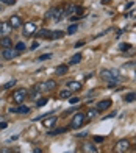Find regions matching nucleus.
I'll return each instance as SVG.
<instances>
[{
	"label": "nucleus",
	"mask_w": 136,
	"mask_h": 153,
	"mask_svg": "<svg viewBox=\"0 0 136 153\" xmlns=\"http://www.w3.org/2000/svg\"><path fill=\"white\" fill-rule=\"evenodd\" d=\"M10 25H11V28L13 30H16V28H19V27H22V19H20L19 16H11L10 17V22H8Z\"/></svg>",
	"instance_id": "8"
},
{
	"label": "nucleus",
	"mask_w": 136,
	"mask_h": 153,
	"mask_svg": "<svg viewBox=\"0 0 136 153\" xmlns=\"http://www.w3.org/2000/svg\"><path fill=\"white\" fill-rule=\"evenodd\" d=\"M63 10H64V14L66 16H72V14H77L78 16H83L81 13H83V8H81L80 5H75V3H72V2H69V3H66L64 6H63Z\"/></svg>",
	"instance_id": "1"
},
{
	"label": "nucleus",
	"mask_w": 136,
	"mask_h": 153,
	"mask_svg": "<svg viewBox=\"0 0 136 153\" xmlns=\"http://www.w3.org/2000/svg\"><path fill=\"white\" fill-rule=\"evenodd\" d=\"M36 31V25L33 22H27L24 27V36H31L33 33Z\"/></svg>",
	"instance_id": "9"
},
{
	"label": "nucleus",
	"mask_w": 136,
	"mask_h": 153,
	"mask_svg": "<svg viewBox=\"0 0 136 153\" xmlns=\"http://www.w3.org/2000/svg\"><path fill=\"white\" fill-rule=\"evenodd\" d=\"M10 113L27 114V113H30V108H28V106H24V105H20V106H17V108H10Z\"/></svg>",
	"instance_id": "12"
},
{
	"label": "nucleus",
	"mask_w": 136,
	"mask_h": 153,
	"mask_svg": "<svg viewBox=\"0 0 136 153\" xmlns=\"http://www.w3.org/2000/svg\"><path fill=\"white\" fill-rule=\"evenodd\" d=\"M111 100L110 99H105V100H102V102H99L97 103V111H99V113H102V111H106L108 108H110L111 106Z\"/></svg>",
	"instance_id": "10"
},
{
	"label": "nucleus",
	"mask_w": 136,
	"mask_h": 153,
	"mask_svg": "<svg viewBox=\"0 0 136 153\" xmlns=\"http://www.w3.org/2000/svg\"><path fill=\"white\" fill-rule=\"evenodd\" d=\"M110 2H111V0H102V3H103V5H108Z\"/></svg>",
	"instance_id": "46"
},
{
	"label": "nucleus",
	"mask_w": 136,
	"mask_h": 153,
	"mask_svg": "<svg viewBox=\"0 0 136 153\" xmlns=\"http://www.w3.org/2000/svg\"><path fill=\"white\" fill-rule=\"evenodd\" d=\"M13 45V39L8 38V36H3L2 39H0V47L2 48H11Z\"/></svg>",
	"instance_id": "13"
},
{
	"label": "nucleus",
	"mask_w": 136,
	"mask_h": 153,
	"mask_svg": "<svg viewBox=\"0 0 136 153\" xmlns=\"http://www.w3.org/2000/svg\"><path fill=\"white\" fill-rule=\"evenodd\" d=\"M120 50H128V48H132V45L130 44H120Z\"/></svg>",
	"instance_id": "37"
},
{
	"label": "nucleus",
	"mask_w": 136,
	"mask_h": 153,
	"mask_svg": "<svg viewBox=\"0 0 136 153\" xmlns=\"http://www.w3.org/2000/svg\"><path fill=\"white\" fill-rule=\"evenodd\" d=\"M16 83H17L16 80H10L8 83H5V85H3L2 88H0V89H2V91H6V89H10V88H13V86H14Z\"/></svg>",
	"instance_id": "24"
},
{
	"label": "nucleus",
	"mask_w": 136,
	"mask_h": 153,
	"mask_svg": "<svg viewBox=\"0 0 136 153\" xmlns=\"http://www.w3.org/2000/svg\"><path fill=\"white\" fill-rule=\"evenodd\" d=\"M135 76H136V72H135Z\"/></svg>",
	"instance_id": "49"
},
{
	"label": "nucleus",
	"mask_w": 136,
	"mask_h": 153,
	"mask_svg": "<svg viewBox=\"0 0 136 153\" xmlns=\"http://www.w3.org/2000/svg\"><path fill=\"white\" fill-rule=\"evenodd\" d=\"M132 6H133V2H128V3H127V5H125V8H127V10H128V8H132Z\"/></svg>",
	"instance_id": "42"
},
{
	"label": "nucleus",
	"mask_w": 136,
	"mask_h": 153,
	"mask_svg": "<svg viewBox=\"0 0 136 153\" xmlns=\"http://www.w3.org/2000/svg\"><path fill=\"white\" fill-rule=\"evenodd\" d=\"M16 50H17L19 53L22 52V50H25V44H24V42H17V44H16Z\"/></svg>",
	"instance_id": "32"
},
{
	"label": "nucleus",
	"mask_w": 136,
	"mask_h": 153,
	"mask_svg": "<svg viewBox=\"0 0 136 153\" xmlns=\"http://www.w3.org/2000/svg\"><path fill=\"white\" fill-rule=\"evenodd\" d=\"M17 139H19V136H17V134H14V136H11V137L8 139V142H14V141H17Z\"/></svg>",
	"instance_id": "39"
},
{
	"label": "nucleus",
	"mask_w": 136,
	"mask_h": 153,
	"mask_svg": "<svg viewBox=\"0 0 136 153\" xmlns=\"http://www.w3.org/2000/svg\"><path fill=\"white\" fill-rule=\"evenodd\" d=\"M28 97V91L27 89H16L13 92V102L17 105H22V102H25V99Z\"/></svg>",
	"instance_id": "4"
},
{
	"label": "nucleus",
	"mask_w": 136,
	"mask_h": 153,
	"mask_svg": "<svg viewBox=\"0 0 136 153\" xmlns=\"http://www.w3.org/2000/svg\"><path fill=\"white\" fill-rule=\"evenodd\" d=\"M135 145H136V139H135Z\"/></svg>",
	"instance_id": "48"
},
{
	"label": "nucleus",
	"mask_w": 136,
	"mask_h": 153,
	"mask_svg": "<svg viewBox=\"0 0 136 153\" xmlns=\"http://www.w3.org/2000/svg\"><path fill=\"white\" fill-rule=\"evenodd\" d=\"M63 36H64V33H63V31H59V30H56V31H52V34H50V41L61 39Z\"/></svg>",
	"instance_id": "19"
},
{
	"label": "nucleus",
	"mask_w": 136,
	"mask_h": 153,
	"mask_svg": "<svg viewBox=\"0 0 136 153\" xmlns=\"http://www.w3.org/2000/svg\"><path fill=\"white\" fill-rule=\"evenodd\" d=\"M6 128H8V123H6V122L0 123V130H6Z\"/></svg>",
	"instance_id": "40"
},
{
	"label": "nucleus",
	"mask_w": 136,
	"mask_h": 153,
	"mask_svg": "<svg viewBox=\"0 0 136 153\" xmlns=\"http://www.w3.org/2000/svg\"><path fill=\"white\" fill-rule=\"evenodd\" d=\"M50 34H52V31L42 28V30H39V31L36 33V36H38V38H47V39H50Z\"/></svg>",
	"instance_id": "18"
},
{
	"label": "nucleus",
	"mask_w": 136,
	"mask_h": 153,
	"mask_svg": "<svg viewBox=\"0 0 136 153\" xmlns=\"http://www.w3.org/2000/svg\"><path fill=\"white\" fill-rule=\"evenodd\" d=\"M64 17V10L63 8H58V11H56V16H55V20L56 22H59L61 19Z\"/></svg>",
	"instance_id": "26"
},
{
	"label": "nucleus",
	"mask_w": 136,
	"mask_h": 153,
	"mask_svg": "<svg viewBox=\"0 0 136 153\" xmlns=\"http://www.w3.org/2000/svg\"><path fill=\"white\" fill-rule=\"evenodd\" d=\"M117 81H119V80H113V81H110V83H108V89L116 88V86H117Z\"/></svg>",
	"instance_id": "34"
},
{
	"label": "nucleus",
	"mask_w": 136,
	"mask_h": 153,
	"mask_svg": "<svg viewBox=\"0 0 136 153\" xmlns=\"http://www.w3.org/2000/svg\"><path fill=\"white\" fill-rule=\"evenodd\" d=\"M35 89H38L39 92L53 91V89H56V81L55 80H47V81H42V83H38V85L35 86Z\"/></svg>",
	"instance_id": "3"
},
{
	"label": "nucleus",
	"mask_w": 136,
	"mask_h": 153,
	"mask_svg": "<svg viewBox=\"0 0 136 153\" xmlns=\"http://www.w3.org/2000/svg\"><path fill=\"white\" fill-rule=\"evenodd\" d=\"M85 122H86V116H85V113H75V114H74V117H72V122H71V128L78 130V128L83 127V123H85Z\"/></svg>",
	"instance_id": "2"
},
{
	"label": "nucleus",
	"mask_w": 136,
	"mask_h": 153,
	"mask_svg": "<svg viewBox=\"0 0 136 153\" xmlns=\"http://www.w3.org/2000/svg\"><path fill=\"white\" fill-rule=\"evenodd\" d=\"M33 153H42V150H41V149H35V150H33Z\"/></svg>",
	"instance_id": "44"
},
{
	"label": "nucleus",
	"mask_w": 136,
	"mask_h": 153,
	"mask_svg": "<svg viewBox=\"0 0 136 153\" xmlns=\"http://www.w3.org/2000/svg\"><path fill=\"white\" fill-rule=\"evenodd\" d=\"M2 10H3V8H2V5H0V13H2Z\"/></svg>",
	"instance_id": "47"
},
{
	"label": "nucleus",
	"mask_w": 136,
	"mask_h": 153,
	"mask_svg": "<svg viewBox=\"0 0 136 153\" xmlns=\"http://www.w3.org/2000/svg\"><path fill=\"white\" fill-rule=\"evenodd\" d=\"M42 123H44V127H45V128H52V127H55V123H56V117H55V116L47 117V119H45Z\"/></svg>",
	"instance_id": "15"
},
{
	"label": "nucleus",
	"mask_w": 136,
	"mask_h": 153,
	"mask_svg": "<svg viewBox=\"0 0 136 153\" xmlns=\"http://www.w3.org/2000/svg\"><path fill=\"white\" fill-rule=\"evenodd\" d=\"M67 69H69V66H66V64H63V66H58L56 67V75H64L66 72H67Z\"/></svg>",
	"instance_id": "21"
},
{
	"label": "nucleus",
	"mask_w": 136,
	"mask_h": 153,
	"mask_svg": "<svg viewBox=\"0 0 136 153\" xmlns=\"http://www.w3.org/2000/svg\"><path fill=\"white\" fill-rule=\"evenodd\" d=\"M100 78L108 81V83L113 81V80H117V78H114V75H113V72L110 71V69H103V71H100Z\"/></svg>",
	"instance_id": "7"
},
{
	"label": "nucleus",
	"mask_w": 136,
	"mask_h": 153,
	"mask_svg": "<svg viewBox=\"0 0 136 153\" xmlns=\"http://www.w3.org/2000/svg\"><path fill=\"white\" fill-rule=\"evenodd\" d=\"M52 58V53H45V55H41L39 61H45V59H50Z\"/></svg>",
	"instance_id": "33"
},
{
	"label": "nucleus",
	"mask_w": 136,
	"mask_h": 153,
	"mask_svg": "<svg viewBox=\"0 0 136 153\" xmlns=\"http://www.w3.org/2000/svg\"><path fill=\"white\" fill-rule=\"evenodd\" d=\"M97 113H99L97 109H89V111H88V116H86V120L89 122V120L94 119V117H97Z\"/></svg>",
	"instance_id": "22"
},
{
	"label": "nucleus",
	"mask_w": 136,
	"mask_h": 153,
	"mask_svg": "<svg viewBox=\"0 0 136 153\" xmlns=\"http://www.w3.org/2000/svg\"><path fill=\"white\" fill-rule=\"evenodd\" d=\"M71 94H72L71 89H64V91L59 92V97H61V99H71Z\"/></svg>",
	"instance_id": "25"
},
{
	"label": "nucleus",
	"mask_w": 136,
	"mask_h": 153,
	"mask_svg": "<svg viewBox=\"0 0 136 153\" xmlns=\"http://www.w3.org/2000/svg\"><path fill=\"white\" fill-rule=\"evenodd\" d=\"M124 102H125V103H133V102H136V92H128V94H125Z\"/></svg>",
	"instance_id": "17"
},
{
	"label": "nucleus",
	"mask_w": 136,
	"mask_h": 153,
	"mask_svg": "<svg viewBox=\"0 0 136 153\" xmlns=\"http://www.w3.org/2000/svg\"><path fill=\"white\" fill-rule=\"evenodd\" d=\"M36 47H38V42H33V44H31V48H33V50H35Z\"/></svg>",
	"instance_id": "45"
},
{
	"label": "nucleus",
	"mask_w": 136,
	"mask_h": 153,
	"mask_svg": "<svg viewBox=\"0 0 136 153\" xmlns=\"http://www.w3.org/2000/svg\"><path fill=\"white\" fill-rule=\"evenodd\" d=\"M69 128H58V130H53V131H49L50 136H55V134H59V133H66Z\"/></svg>",
	"instance_id": "27"
},
{
	"label": "nucleus",
	"mask_w": 136,
	"mask_h": 153,
	"mask_svg": "<svg viewBox=\"0 0 136 153\" xmlns=\"http://www.w3.org/2000/svg\"><path fill=\"white\" fill-rule=\"evenodd\" d=\"M0 67H2V64H0Z\"/></svg>",
	"instance_id": "50"
},
{
	"label": "nucleus",
	"mask_w": 136,
	"mask_h": 153,
	"mask_svg": "<svg viewBox=\"0 0 136 153\" xmlns=\"http://www.w3.org/2000/svg\"><path fill=\"white\" fill-rule=\"evenodd\" d=\"M30 97H31V99H35V100H38V97H39V91H38V89H33V91L30 92Z\"/></svg>",
	"instance_id": "31"
},
{
	"label": "nucleus",
	"mask_w": 136,
	"mask_h": 153,
	"mask_svg": "<svg viewBox=\"0 0 136 153\" xmlns=\"http://www.w3.org/2000/svg\"><path fill=\"white\" fill-rule=\"evenodd\" d=\"M11 25L8 22H0V36H8V33L11 31Z\"/></svg>",
	"instance_id": "11"
},
{
	"label": "nucleus",
	"mask_w": 136,
	"mask_h": 153,
	"mask_svg": "<svg viewBox=\"0 0 136 153\" xmlns=\"http://www.w3.org/2000/svg\"><path fill=\"white\" fill-rule=\"evenodd\" d=\"M78 102H80L78 97H71V99H69V103H71V105H77Z\"/></svg>",
	"instance_id": "35"
},
{
	"label": "nucleus",
	"mask_w": 136,
	"mask_h": 153,
	"mask_svg": "<svg viewBox=\"0 0 136 153\" xmlns=\"http://www.w3.org/2000/svg\"><path fill=\"white\" fill-rule=\"evenodd\" d=\"M83 44H85V41H80V42H77V44H75V47L78 48V47H81V45H83Z\"/></svg>",
	"instance_id": "41"
},
{
	"label": "nucleus",
	"mask_w": 136,
	"mask_h": 153,
	"mask_svg": "<svg viewBox=\"0 0 136 153\" xmlns=\"http://www.w3.org/2000/svg\"><path fill=\"white\" fill-rule=\"evenodd\" d=\"M92 139H94V142H96V144H99V142L102 144V142L105 141V136H99V134H96V136H94Z\"/></svg>",
	"instance_id": "30"
},
{
	"label": "nucleus",
	"mask_w": 136,
	"mask_h": 153,
	"mask_svg": "<svg viewBox=\"0 0 136 153\" xmlns=\"http://www.w3.org/2000/svg\"><path fill=\"white\" fill-rule=\"evenodd\" d=\"M56 11H58V8H50L49 11L45 13V19H55Z\"/></svg>",
	"instance_id": "20"
},
{
	"label": "nucleus",
	"mask_w": 136,
	"mask_h": 153,
	"mask_svg": "<svg viewBox=\"0 0 136 153\" xmlns=\"http://www.w3.org/2000/svg\"><path fill=\"white\" fill-rule=\"evenodd\" d=\"M116 114H117V113H116V111H113V113H111V114H108V116H105V117H103V119H111V117H116Z\"/></svg>",
	"instance_id": "38"
},
{
	"label": "nucleus",
	"mask_w": 136,
	"mask_h": 153,
	"mask_svg": "<svg viewBox=\"0 0 136 153\" xmlns=\"http://www.w3.org/2000/svg\"><path fill=\"white\" fill-rule=\"evenodd\" d=\"M77 31H78V25L77 24H72L69 28H67V33H69V34H74V33H77Z\"/></svg>",
	"instance_id": "28"
},
{
	"label": "nucleus",
	"mask_w": 136,
	"mask_h": 153,
	"mask_svg": "<svg viewBox=\"0 0 136 153\" xmlns=\"http://www.w3.org/2000/svg\"><path fill=\"white\" fill-rule=\"evenodd\" d=\"M0 153H11V150H8V149H3V150H0Z\"/></svg>",
	"instance_id": "43"
},
{
	"label": "nucleus",
	"mask_w": 136,
	"mask_h": 153,
	"mask_svg": "<svg viewBox=\"0 0 136 153\" xmlns=\"http://www.w3.org/2000/svg\"><path fill=\"white\" fill-rule=\"evenodd\" d=\"M83 152H85V153H97V149H96V145H94V144L85 142V144H83Z\"/></svg>",
	"instance_id": "14"
},
{
	"label": "nucleus",
	"mask_w": 136,
	"mask_h": 153,
	"mask_svg": "<svg viewBox=\"0 0 136 153\" xmlns=\"http://www.w3.org/2000/svg\"><path fill=\"white\" fill-rule=\"evenodd\" d=\"M67 88H69L71 91H80V89H81V83L80 81H69V83H67Z\"/></svg>",
	"instance_id": "16"
},
{
	"label": "nucleus",
	"mask_w": 136,
	"mask_h": 153,
	"mask_svg": "<svg viewBox=\"0 0 136 153\" xmlns=\"http://www.w3.org/2000/svg\"><path fill=\"white\" fill-rule=\"evenodd\" d=\"M47 102H49L47 99H38V100H36V106H39V108H41V106H45Z\"/></svg>",
	"instance_id": "29"
},
{
	"label": "nucleus",
	"mask_w": 136,
	"mask_h": 153,
	"mask_svg": "<svg viewBox=\"0 0 136 153\" xmlns=\"http://www.w3.org/2000/svg\"><path fill=\"white\" fill-rule=\"evenodd\" d=\"M128 147H130V141L128 139H119L116 142L114 150H116V153H124L125 150H128Z\"/></svg>",
	"instance_id": "5"
},
{
	"label": "nucleus",
	"mask_w": 136,
	"mask_h": 153,
	"mask_svg": "<svg viewBox=\"0 0 136 153\" xmlns=\"http://www.w3.org/2000/svg\"><path fill=\"white\" fill-rule=\"evenodd\" d=\"M80 61H81V53H75V55H74V56L71 58L69 64H78Z\"/></svg>",
	"instance_id": "23"
},
{
	"label": "nucleus",
	"mask_w": 136,
	"mask_h": 153,
	"mask_svg": "<svg viewBox=\"0 0 136 153\" xmlns=\"http://www.w3.org/2000/svg\"><path fill=\"white\" fill-rule=\"evenodd\" d=\"M2 3H5V5H14L16 3V0H0Z\"/></svg>",
	"instance_id": "36"
},
{
	"label": "nucleus",
	"mask_w": 136,
	"mask_h": 153,
	"mask_svg": "<svg viewBox=\"0 0 136 153\" xmlns=\"http://www.w3.org/2000/svg\"><path fill=\"white\" fill-rule=\"evenodd\" d=\"M2 56H3V59H14L16 56H19V52L13 50V48H3Z\"/></svg>",
	"instance_id": "6"
}]
</instances>
